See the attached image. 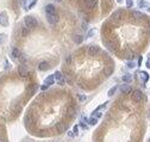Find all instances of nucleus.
<instances>
[{"label":"nucleus","instance_id":"nucleus-1","mask_svg":"<svg viewBox=\"0 0 150 142\" xmlns=\"http://www.w3.org/2000/svg\"><path fill=\"white\" fill-rule=\"evenodd\" d=\"M24 24H25V28L32 30V29H35L37 26V21L32 16H26L25 18H24Z\"/></svg>","mask_w":150,"mask_h":142},{"label":"nucleus","instance_id":"nucleus-2","mask_svg":"<svg viewBox=\"0 0 150 142\" xmlns=\"http://www.w3.org/2000/svg\"><path fill=\"white\" fill-rule=\"evenodd\" d=\"M131 99H132L133 102H136V103H140V102H142V99H143V93H142V91L135 90L133 92H132V94H131Z\"/></svg>","mask_w":150,"mask_h":142},{"label":"nucleus","instance_id":"nucleus-3","mask_svg":"<svg viewBox=\"0 0 150 142\" xmlns=\"http://www.w3.org/2000/svg\"><path fill=\"white\" fill-rule=\"evenodd\" d=\"M97 3H98V0H86L83 3V8L87 11H92L97 6Z\"/></svg>","mask_w":150,"mask_h":142},{"label":"nucleus","instance_id":"nucleus-4","mask_svg":"<svg viewBox=\"0 0 150 142\" xmlns=\"http://www.w3.org/2000/svg\"><path fill=\"white\" fill-rule=\"evenodd\" d=\"M29 73H30V70H29V67L25 65H20L18 67V74L20 75V77L23 78H26L29 75Z\"/></svg>","mask_w":150,"mask_h":142},{"label":"nucleus","instance_id":"nucleus-5","mask_svg":"<svg viewBox=\"0 0 150 142\" xmlns=\"http://www.w3.org/2000/svg\"><path fill=\"white\" fill-rule=\"evenodd\" d=\"M54 78H55V81H56L58 85H65L66 80H65V78H63V75H62V73H61V72H56V73H55Z\"/></svg>","mask_w":150,"mask_h":142},{"label":"nucleus","instance_id":"nucleus-6","mask_svg":"<svg viewBox=\"0 0 150 142\" xmlns=\"http://www.w3.org/2000/svg\"><path fill=\"white\" fill-rule=\"evenodd\" d=\"M47 21L49 24L55 25V24L58 23V16L57 14H47Z\"/></svg>","mask_w":150,"mask_h":142},{"label":"nucleus","instance_id":"nucleus-7","mask_svg":"<svg viewBox=\"0 0 150 142\" xmlns=\"http://www.w3.org/2000/svg\"><path fill=\"white\" fill-rule=\"evenodd\" d=\"M0 25H3V26H7L8 25V18H7L6 12L0 13Z\"/></svg>","mask_w":150,"mask_h":142},{"label":"nucleus","instance_id":"nucleus-8","mask_svg":"<svg viewBox=\"0 0 150 142\" xmlns=\"http://www.w3.org/2000/svg\"><path fill=\"white\" fill-rule=\"evenodd\" d=\"M88 54L89 56H97L99 54V47L98 45H91L88 48Z\"/></svg>","mask_w":150,"mask_h":142},{"label":"nucleus","instance_id":"nucleus-9","mask_svg":"<svg viewBox=\"0 0 150 142\" xmlns=\"http://www.w3.org/2000/svg\"><path fill=\"white\" fill-rule=\"evenodd\" d=\"M45 12H47V14H56V8L52 4H48L45 6Z\"/></svg>","mask_w":150,"mask_h":142},{"label":"nucleus","instance_id":"nucleus-10","mask_svg":"<svg viewBox=\"0 0 150 142\" xmlns=\"http://www.w3.org/2000/svg\"><path fill=\"white\" fill-rule=\"evenodd\" d=\"M131 86L129 85V84H124V85L120 86V92L123 93V94H129L130 92H131Z\"/></svg>","mask_w":150,"mask_h":142},{"label":"nucleus","instance_id":"nucleus-11","mask_svg":"<svg viewBox=\"0 0 150 142\" xmlns=\"http://www.w3.org/2000/svg\"><path fill=\"white\" fill-rule=\"evenodd\" d=\"M11 56H12L13 59H19V57L22 56V52L18 48H13L12 52H11Z\"/></svg>","mask_w":150,"mask_h":142},{"label":"nucleus","instance_id":"nucleus-12","mask_svg":"<svg viewBox=\"0 0 150 142\" xmlns=\"http://www.w3.org/2000/svg\"><path fill=\"white\" fill-rule=\"evenodd\" d=\"M49 68H50V66H49V63H48L47 61H43L38 65V69L42 70V72H43V70H48Z\"/></svg>","mask_w":150,"mask_h":142},{"label":"nucleus","instance_id":"nucleus-13","mask_svg":"<svg viewBox=\"0 0 150 142\" xmlns=\"http://www.w3.org/2000/svg\"><path fill=\"white\" fill-rule=\"evenodd\" d=\"M55 83V78H54V74L52 75H49V77L44 80V85H47V86H50V85H52V84Z\"/></svg>","mask_w":150,"mask_h":142},{"label":"nucleus","instance_id":"nucleus-14","mask_svg":"<svg viewBox=\"0 0 150 142\" xmlns=\"http://www.w3.org/2000/svg\"><path fill=\"white\" fill-rule=\"evenodd\" d=\"M73 41H74L75 44H81L83 41V37L81 36V35H74V36H73Z\"/></svg>","mask_w":150,"mask_h":142},{"label":"nucleus","instance_id":"nucleus-15","mask_svg":"<svg viewBox=\"0 0 150 142\" xmlns=\"http://www.w3.org/2000/svg\"><path fill=\"white\" fill-rule=\"evenodd\" d=\"M138 6H140V8H147L148 11H150V5L147 3V1H145V0H140Z\"/></svg>","mask_w":150,"mask_h":142},{"label":"nucleus","instance_id":"nucleus-16","mask_svg":"<svg viewBox=\"0 0 150 142\" xmlns=\"http://www.w3.org/2000/svg\"><path fill=\"white\" fill-rule=\"evenodd\" d=\"M140 78H141V80H142V83H147L148 80H149V74H148L147 72H141L140 73Z\"/></svg>","mask_w":150,"mask_h":142},{"label":"nucleus","instance_id":"nucleus-17","mask_svg":"<svg viewBox=\"0 0 150 142\" xmlns=\"http://www.w3.org/2000/svg\"><path fill=\"white\" fill-rule=\"evenodd\" d=\"M122 80H123V83H125V84H130V83L132 81V75H131V74H125V75H123Z\"/></svg>","mask_w":150,"mask_h":142},{"label":"nucleus","instance_id":"nucleus-18","mask_svg":"<svg viewBox=\"0 0 150 142\" xmlns=\"http://www.w3.org/2000/svg\"><path fill=\"white\" fill-rule=\"evenodd\" d=\"M132 17H133V18H136V19H142V18H144L143 13L137 12V11H133V12H132Z\"/></svg>","mask_w":150,"mask_h":142},{"label":"nucleus","instance_id":"nucleus-19","mask_svg":"<svg viewBox=\"0 0 150 142\" xmlns=\"http://www.w3.org/2000/svg\"><path fill=\"white\" fill-rule=\"evenodd\" d=\"M122 14H123V11H116V12L112 14V18L113 19H119L120 17H122Z\"/></svg>","mask_w":150,"mask_h":142},{"label":"nucleus","instance_id":"nucleus-20","mask_svg":"<svg viewBox=\"0 0 150 142\" xmlns=\"http://www.w3.org/2000/svg\"><path fill=\"white\" fill-rule=\"evenodd\" d=\"M117 88H118V86H113V87H112V88H110V90H109V92H107V96H109V97H112V96H113V94H114V93H116Z\"/></svg>","mask_w":150,"mask_h":142},{"label":"nucleus","instance_id":"nucleus-21","mask_svg":"<svg viewBox=\"0 0 150 142\" xmlns=\"http://www.w3.org/2000/svg\"><path fill=\"white\" fill-rule=\"evenodd\" d=\"M104 72H105V75H106V77H110V75L112 74V72H113V68H111V67H106L105 69H104Z\"/></svg>","mask_w":150,"mask_h":142},{"label":"nucleus","instance_id":"nucleus-22","mask_svg":"<svg viewBox=\"0 0 150 142\" xmlns=\"http://www.w3.org/2000/svg\"><path fill=\"white\" fill-rule=\"evenodd\" d=\"M88 123H89V125H95V124L98 123V118H95V117H92V118L88 121Z\"/></svg>","mask_w":150,"mask_h":142},{"label":"nucleus","instance_id":"nucleus-23","mask_svg":"<svg viewBox=\"0 0 150 142\" xmlns=\"http://www.w3.org/2000/svg\"><path fill=\"white\" fill-rule=\"evenodd\" d=\"M126 66H127V68H135L136 67V63H135L133 61H127Z\"/></svg>","mask_w":150,"mask_h":142},{"label":"nucleus","instance_id":"nucleus-24","mask_svg":"<svg viewBox=\"0 0 150 142\" xmlns=\"http://www.w3.org/2000/svg\"><path fill=\"white\" fill-rule=\"evenodd\" d=\"M101 116H103V114H101L100 111H94V112H93V117H95V118L99 119Z\"/></svg>","mask_w":150,"mask_h":142},{"label":"nucleus","instance_id":"nucleus-25","mask_svg":"<svg viewBox=\"0 0 150 142\" xmlns=\"http://www.w3.org/2000/svg\"><path fill=\"white\" fill-rule=\"evenodd\" d=\"M106 105H107V103H104L103 105H100V106H98V108H97L95 111H101V110H104V109L106 108Z\"/></svg>","mask_w":150,"mask_h":142},{"label":"nucleus","instance_id":"nucleus-26","mask_svg":"<svg viewBox=\"0 0 150 142\" xmlns=\"http://www.w3.org/2000/svg\"><path fill=\"white\" fill-rule=\"evenodd\" d=\"M36 3H37V0H32L31 3H30V4H29V5H28V10H30V8H32V7H34V6H35V4H36Z\"/></svg>","mask_w":150,"mask_h":142},{"label":"nucleus","instance_id":"nucleus-27","mask_svg":"<svg viewBox=\"0 0 150 142\" xmlns=\"http://www.w3.org/2000/svg\"><path fill=\"white\" fill-rule=\"evenodd\" d=\"M68 115H69V116H74V114H75V110H74V109H73V108H69V109H68Z\"/></svg>","mask_w":150,"mask_h":142},{"label":"nucleus","instance_id":"nucleus-28","mask_svg":"<svg viewBox=\"0 0 150 142\" xmlns=\"http://www.w3.org/2000/svg\"><path fill=\"white\" fill-rule=\"evenodd\" d=\"M126 6L127 7H132L133 6V0H126Z\"/></svg>","mask_w":150,"mask_h":142},{"label":"nucleus","instance_id":"nucleus-29","mask_svg":"<svg viewBox=\"0 0 150 142\" xmlns=\"http://www.w3.org/2000/svg\"><path fill=\"white\" fill-rule=\"evenodd\" d=\"M22 35H23V37H25L26 35H28V28H23V30H22Z\"/></svg>","mask_w":150,"mask_h":142},{"label":"nucleus","instance_id":"nucleus-30","mask_svg":"<svg viewBox=\"0 0 150 142\" xmlns=\"http://www.w3.org/2000/svg\"><path fill=\"white\" fill-rule=\"evenodd\" d=\"M70 61H72V56H69V55H68V56L65 59V62H66V63H68V65H69V63H70Z\"/></svg>","mask_w":150,"mask_h":142},{"label":"nucleus","instance_id":"nucleus-31","mask_svg":"<svg viewBox=\"0 0 150 142\" xmlns=\"http://www.w3.org/2000/svg\"><path fill=\"white\" fill-rule=\"evenodd\" d=\"M78 97H79V99H80L81 102H85L86 99H87V97H86V96H81V94H79Z\"/></svg>","mask_w":150,"mask_h":142},{"label":"nucleus","instance_id":"nucleus-32","mask_svg":"<svg viewBox=\"0 0 150 142\" xmlns=\"http://www.w3.org/2000/svg\"><path fill=\"white\" fill-rule=\"evenodd\" d=\"M133 55H135L133 53H127V54H126V57H127V59H133V57H135Z\"/></svg>","mask_w":150,"mask_h":142},{"label":"nucleus","instance_id":"nucleus-33","mask_svg":"<svg viewBox=\"0 0 150 142\" xmlns=\"http://www.w3.org/2000/svg\"><path fill=\"white\" fill-rule=\"evenodd\" d=\"M78 131H79V128H78V127H76V125H75V127H74V128H73V133H74V134H75V135H78V134H79V133H78Z\"/></svg>","mask_w":150,"mask_h":142},{"label":"nucleus","instance_id":"nucleus-34","mask_svg":"<svg viewBox=\"0 0 150 142\" xmlns=\"http://www.w3.org/2000/svg\"><path fill=\"white\" fill-rule=\"evenodd\" d=\"M87 122H88V119L86 118L85 116H82V117H81V123H83V124H85V123H87Z\"/></svg>","mask_w":150,"mask_h":142},{"label":"nucleus","instance_id":"nucleus-35","mask_svg":"<svg viewBox=\"0 0 150 142\" xmlns=\"http://www.w3.org/2000/svg\"><path fill=\"white\" fill-rule=\"evenodd\" d=\"M19 60H20L22 62H25V61H26V57H25V55H24V54H22V56L19 57Z\"/></svg>","mask_w":150,"mask_h":142},{"label":"nucleus","instance_id":"nucleus-36","mask_svg":"<svg viewBox=\"0 0 150 142\" xmlns=\"http://www.w3.org/2000/svg\"><path fill=\"white\" fill-rule=\"evenodd\" d=\"M82 29H83V30L87 29V23H82Z\"/></svg>","mask_w":150,"mask_h":142},{"label":"nucleus","instance_id":"nucleus-37","mask_svg":"<svg viewBox=\"0 0 150 142\" xmlns=\"http://www.w3.org/2000/svg\"><path fill=\"white\" fill-rule=\"evenodd\" d=\"M5 65H6V66H5V69H7V68H10V63H8L7 61L5 62Z\"/></svg>","mask_w":150,"mask_h":142},{"label":"nucleus","instance_id":"nucleus-38","mask_svg":"<svg viewBox=\"0 0 150 142\" xmlns=\"http://www.w3.org/2000/svg\"><path fill=\"white\" fill-rule=\"evenodd\" d=\"M93 34H94V30H91L89 32H88V36H92Z\"/></svg>","mask_w":150,"mask_h":142},{"label":"nucleus","instance_id":"nucleus-39","mask_svg":"<svg viewBox=\"0 0 150 142\" xmlns=\"http://www.w3.org/2000/svg\"><path fill=\"white\" fill-rule=\"evenodd\" d=\"M147 67L150 68V57H149V60H148V62H147Z\"/></svg>","mask_w":150,"mask_h":142},{"label":"nucleus","instance_id":"nucleus-40","mask_svg":"<svg viewBox=\"0 0 150 142\" xmlns=\"http://www.w3.org/2000/svg\"><path fill=\"white\" fill-rule=\"evenodd\" d=\"M48 87H49V86H47V85H44V86H42V90H43V91H44V90H47V88H48Z\"/></svg>","mask_w":150,"mask_h":142},{"label":"nucleus","instance_id":"nucleus-41","mask_svg":"<svg viewBox=\"0 0 150 142\" xmlns=\"http://www.w3.org/2000/svg\"><path fill=\"white\" fill-rule=\"evenodd\" d=\"M141 63H142V56L140 57V61H138V65H141Z\"/></svg>","mask_w":150,"mask_h":142},{"label":"nucleus","instance_id":"nucleus-42","mask_svg":"<svg viewBox=\"0 0 150 142\" xmlns=\"http://www.w3.org/2000/svg\"><path fill=\"white\" fill-rule=\"evenodd\" d=\"M3 37H5V36H4V35H0V41L3 39Z\"/></svg>","mask_w":150,"mask_h":142},{"label":"nucleus","instance_id":"nucleus-43","mask_svg":"<svg viewBox=\"0 0 150 142\" xmlns=\"http://www.w3.org/2000/svg\"><path fill=\"white\" fill-rule=\"evenodd\" d=\"M0 142H5V141H4V140H1V139H0Z\"/></svg>","mask_w":150,"mask_h":142},{"label":"nucleus","instance_id":"nucleus-44","mask_svg":"<svg viewBox=\"0 0 150 142\" xmlns=\"http://www.w3.org/2000/svg\"><path fill=\"white\" fill-rule=\"evenodd\" d=\"M117 1H118V3H120V1H122V0H117Z\"/></svg>","mask_w":150,"mask_h":142},{"label":"nucleus","instance_id":"nucleus-45","mask_svg":"<svg viewBox=\"0 0 150 142\" xmlns=\"http://www.w3.org/2000/svg\"><path fill=\"white\" fill-rule=\"evenodd\" d=\"M57 1H61V0H57Z\"/></svg>","mask_w":150,"mask_h":142},{"label":"nucleus","instance_id":"nucleus-46","mask_svg":"<svg viewBox=\"0 0 150 142\" xmlns=\"http://www.w3.org/2000/svg\"><path fill=\"white\" fill-rule=\"evenodd\" d=\"M149 142H150V139H149Z\"/></svg>","mask_w":150,"mask_h":142}]
</instances>
